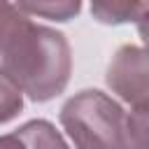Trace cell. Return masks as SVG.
<instances>
[{"label":"cell","mask_w":149,"mask_h":149,"mask_svg":"<svg viewBox=\"0 0 149 149\" xmlns=\"http://www.w3.org/2000/svg\"><path fill=\"white\" fill-rule=\"evenodd\" d=\"M72 70L70 44L65 35L37 26L19 5L0 2V74L44 102L58 95Z\"/></svg>","instance_id":"cell-1"},{"label":"cell","mask_w":149,"mask_h":149,"mask_svg":"<svg viewBox=\"0 0 149 149\" xmlns=\"http://www.w3.org/2000/svg\"><path fill=\"white\" fill-rule=\"evenodd\" d=\"M61 123L74 149H121L126 114L102 91H79L61 107Z\"/></svg>","instance_id":"cell-2"},{"label":"cell","mask_w":149,"mask_h":149,"mask_svg":"<svg viewBox=\"0 0 149 149\" xmlns=\"http://www.w3.org/2000/svg\"><path fill=\"white\" fill-rule=\"evenodd\" d=\"M107 86L133 109L149 105V51L133 44L121 47L107 68Z\"/></svg>","instance_id":"cell-3"},{"label":"cell","mask_w":149,"mask_h":149,"mask_svg":"<svg viewBox=\"0 0 149 149\" xmlns=\"http://www.w3.org/2000/svg\"><path fill=\"white\" fill-rule=\"evenodd\" d=\"M16 135L23 140L26 149H70L65 144V140L58 135V130L49 123V121H28L23 123Z\"/></svg>","instance_id":"cell-4"},{"label":"cell","mask_w":149,"mask_h":149,"mask_svg":"<svg viewBox=\"0 0 149 149\" xmlns=\"http://www.w3.org/2000/svg\"><path fill=\"white\" fill-rule=\"evenodd\" d=\"M147 2H93L91 14L102 23H128L142 16Z\"/></svg>","instance_id":"cell-5"},{"label":"cell","mask_w":149,"mask_h":149,"mask_svg":"<svg viewBox=\"0 0 149 149\" xmlns=\"http://www.w3.org/2000/svg\"><path fill=\"white\" fill-rule=\"evenodd\" d=\"M121 149H149V105L135 107L126 116V135Z\"/></svg>","instance_id":"cell-6"},{"label":"cell","mask_w":149,"mask_h":149,"mask_svg":"<svg viewBox=\"0 0 149 149\" xmlns=\"http://www.w3.org/2000/svg\"><path fill=\"white\" fill-rule=\"evenodd\" d=\"M26 14H37L54 21H68L79 12V2H23L19 5Z\"/></svg>","instance_id":"cell-7"},{"label":"cell","mask_w":149,"mask_h":149,"mask_svg":"<svg viewBox=\"0 0 149 149\" xmlns=\"http://www.w3.org/2000/svg\"><path fill=\"white\" fill-rule=\"evenodd\" d=\"M23 107V98H21V88L16 84H12L5 74H0V123L14 119Z\"/></svg>","instance_id":"cell-8"},{"label":"cell","mask_w":149,"mask_h":149,"mask_svg":"<svg viewBox=\"0 0 149 149\" xmlns=\"http://www.w3.org/2000/svg\"><path fill=\"white\" fill-rule=\"evenodd\" d=\"M137 30H140V37H142V42L149 51V2H147V9L142 12V16L137 19Z\"/></svg>","instance_id":"cell-9"},{"label":"cell","mask_w":149,"mask_h":149,"mask_svg":"<svg viewBox=\"0 0 149 149\" xmlns=\"http://www.w3.org/2000/svg\"><path fill=\"white\" fill-rule=\"evenodd\" d=\"M0 149H26V144L16 133H12V135H2L0 137Z\"/></svg>","instance_id":"cell-10"}]
</instances>
